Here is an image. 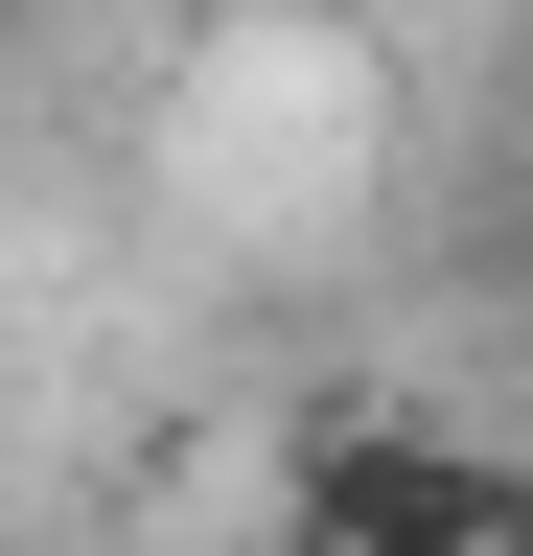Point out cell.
I'll list each match as a JSON object with an SVG mask.
<instances>
[{
    "instance_id": "1",
    "label": "cell",
    "mask_w": 533,
    "mask_h": 556,
    "mask_svg": "<svg viewBox=\"0 0 533 556\" xmlns=\"http://www.w3.org/2000/svg\"><path fill=\"white\" fill-rule=\"evenodd\" d=\"M279 533L302 556H510L533 533V486L487 441H441V417H302V464H279Z\"/></svg>"
}]
</instances>
